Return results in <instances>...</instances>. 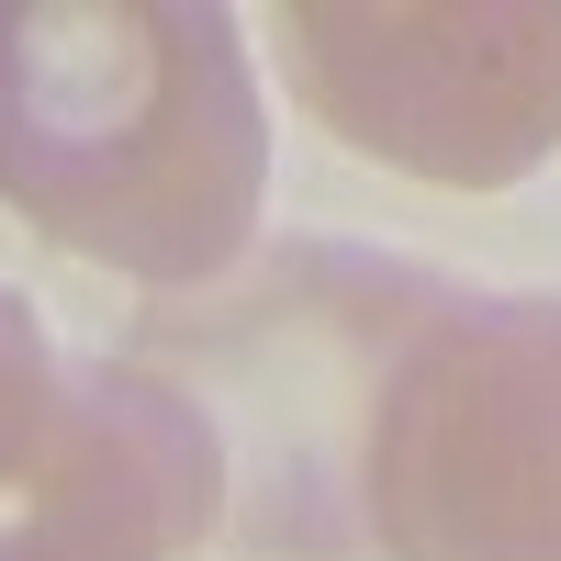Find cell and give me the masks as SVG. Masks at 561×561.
Returning a JSON list of instances; mask_svg holds the SVG:
<instances>
[{"instance_id": "1", "label": "cell", "mask_w": 561, "mask_h": 561, "mask_svg": "<svg viewBox=\"0 0 561 561\" xmlns=\"http://www.w3.org/2000/svg\"><path fill=\"white\" fill-rule=\"evenodd\" d=\"M270 124L214 0H0V203L124 280H214L259 237Z\"/></svg>"}, {"instance_id": "2", "label": "cell", "mask_w": 561, "mask_h": 561, "mask_svg": "<svg viewBox=\"0 0 561 561\" xmlns=\"http://www.w3.org/2000/svg\"><path fill=\"white\" fill-rule=\"evenodd\" d=\"M438 280L370 248H280L248 293L192 325H147L135 359L169 370L225 438V539L259 561H359V438L382 359Z\"/></svg>"}, {"instance_id": "3", "label": "cell", "mask_w": 561, "mask_h": 561, "mask_svg": "<svg viewBox=\"0 0 561 561\" xmlns=\"http://www.w3.org/2000/svg\"><path fill=\"white\" fill-rule=\"evenodd\" d=\"M382 561H561V293H427L359 438Z\"/></svg>"}, {"instance_id": "4", "label": "cell", "mask_w": 561, "mask_h": 561, "mask_svg": "<svg viewBox=\"0 0 561 561\" xmlns=\"http://www.w3.org/2000/svg\"><path fill=\"white\" fill-rule=\"evenodd\" d=\"M225 505V438L169 370L68 359L0 293V561H192Z\"/></svg>"}, {"instance_id": "5", "label": "cell", "mask_w": 561, "mask_h": 561, "mask_svg": "<svg viewBox=\"0 0 561 561\" xmlns=\"http://www.w3.org/2000/svg\"><path fill=\"white\" fill-rule=\"evenodd\" d=\"M293 90L348 135L449 192H494L561 147V12L550 0H293Z\"/></svg>"}]
</instances>
